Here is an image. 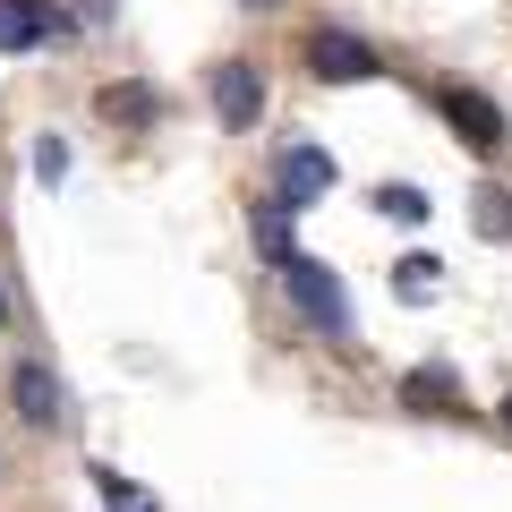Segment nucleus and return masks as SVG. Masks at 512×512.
<instances>
[{"instance_id":"nucleus-1","label":"nucleus","mask_w":512,"mask_h":512,"mask_svg":"<svg viewBox=\"0 0 512 512\" xmlns=\"http://www.w3.org/2000/svg\"><path fill=\"white\" fill-rule=\"evenodd\" d=\"M282 291H291V308L308 316L325 342H350V291H342V274H333V265L291 256V265H282Z\"/></svg>"},{"instance_id":"nucleus-2","label":"nucleus","mask_w":512,"mask_h":512,"mask_svg":"<svg viewBox=\"0 0 512 512\" xmlns=\"http://www.w3.org/2000/svg\"><path fill=\"white\" fill-rule=\"evenodd\" d=\"M436 111L453 120V137H461L470 154H495V146H504V111H495L478 86H444V94H436Z\"/></svg>"},{"instance_id":"nucleus-3","label":"nucleus","mask_w":512,"mask_h":512,"mask_svg":"<svg viewBox=\"0 0 512 512\" xmlns=\"http://www.w3.org/2000/svg\"><path fill=\"white\" fill-rule=\"evenodd\" d=\"M214 120L222 128H256L265 120V77H256V60H222L214 69Z\"/></svg>"},{"instance_id":"nucleus-4","label":"nucleus","mask_w":512,"mask_h":512,"mask_svg":"<svg viewBox=\"0 0 512 512\" xmlns=\"http://www.w3.org/2000/svg\"><path fill=\"white\" fill-rule=\"evenodd\" d=\"M308 69L325 77V86H359V77H376L384 60L367 52L359 35H342V26H325V35H308Z\"/></svg>"},{"instance_id":"nucleus-5","label":"nucleus","mask_w":512,"mask_h":512,"mask_svg":"<svg viewBox=\"0 0 512 512\" xmlns=\"http://www.w3.org/2000/svg\"><path fill=\"white\" fill-rule=\"evenodd\" d=\"M9 402H18L26 427H60L69 419V393H60V376L43 359H18V376H9Z\"/></svg>"},{"instance_id":"nucleus-6","label":"nucleus","mask_w":512,"mask_h":512,"mask_svg":"<svg viewBox=\"0 0 512 512\" xmlns=\"http://www.w3.org/2000/svg\"><path fill=\"white\" fill-rule=\"evenodd\" d=\"M274 197L282 205H291V214H299V205H316V197H325V188H333V154L325 146H282V163H274Z\"/></svg>"},{"instance_id":"nucleus-7","label":"nucleus","mask_w":512,"mask_h":512,"mask_svg":"<svg viewBox=\"0 0 512 512\" xmlns=\"http://www.w3.org/2000/svg\"><path fill=\"white\" fill-rule=\"evenodd\" d=\"M52 26H60V18L43 9V0H0V52H35Z\"/></svg>"},{"instance_id":"nucleus-8","label":"nucleus","mask_w":512,"mask_h":512,"mask_svg":"<svg viewBox=\"0 0 512 512\" xmlns=\"http://www.w3.org/2000/svg\"><path fill=\"white\" fill-rule=\"evenodd\" d=\"M248 239H256V256H274V265H291V205H282V197H265V205H256V214H248Z\"/></svg>"},{"instance_id":"nucleus-9","label":"nucleus","mask_w":512,"mask_h":512,"mask_svg":"<svg viewBox=\"0 0 512 512\" xmlns=\"http://www.w3.org/2000/svg\"><path fill=\"white\" fill-rule=\"evenodd\" d=\"M376 214H393V222H427L436 205H427V188H410V180H384V188H376Z\"/></svg>"},{"instance_id":"nucleus-10","label":"nucleus","mask_w":512,"mask_h":512,"mask_svg":"<svg viewBox=\"0 0 512 512\" xmlns=\"http://www.w3.org/2000/svg\"><path fill=\"white\" fill-rule=\"evenodd\" d=\"M478 239H512V197H504V188H478Z\"/></svg>"},{"instance_id":"nucleus-11","label":"nucleus","mask_w":512,"mask_h":512,"mask_svg":"<svg viewBox=\"0 0 512 512\" xmlns=\"http://www.w3.org/2000/svg\"><path fill=\"white\" fill-rule=\"evenodd\" d=\"M453 393H461V384H453V367H419V376L402 384V402H419V410H427V402H453Z\"/></svg>"},{"instance_id":"nucleus-12","label":"nucleus","mask_w":512,"mask_h":512,"mask_svg":"<svg viewBox=\"0 0 512 512\" xmlns=\"http://www.w3.org/2000/svg\"><path fill=\"white\" fill-rule=\"evenodd\" d=\"M436 274H444L436 256H402V265H393V291H402V299H427V291H436Z\"/></svg>"},{"instance_id":"nucleus-13","label":"nucleus","mask_w":512,"mask_h":512,"mask_svg":"<svg viewBox=\"0 0 512 512\" xmlns=\"http://www.w3.org/2000/svg\"><path fill=\"white\" fill-rule=\"evenodd\" d=\"M103 111H111V120H154V94H146V86H111Z\"/></svg>"},{"instance_id":"nucleus-14","label":"nucleus","mask_w":512,"mask_h":512,"mask_svg":"<svg viewBox=\"0 0 512 512\" xmlns=\"http://www.w3.org/2000/svg\"><path fill=\"white\" fill-rule=\"evenodd\" d=\"M35 180H43V188L69 180V146H60V137H43V146H35Z\"/></svg>"},{"instance_id":"nucleus-15","label":"nucleus","mask_w":512,"mask_h":512,"mask_svg":"<svg viewBox=\"0 0 512 512\" xmlns=\"http://www.w3.org/2000/svg\"><path fill=\"white\" fill-rule=\"evenodd\" d=\"M86 18H94V26H103V18H111V0H86Z\"/></svg>"},{"instance_id":"nucleus-16","label":"nucleus","mask_w":512,"mask_h":512,"mask_svg":"<svg viewBox=\"0 0 512 512\" xmlns=\"http://www.w3.org/2000/svg\"><path fill=\"white\" fill-rule=\"evenodd\" d=\"M111 512H154V504H146V495H137V504H111Z\"/></svg>"},{"instance_id":"nucleus-17","label":"nucleus","mask_w":512,"mask_h":512,"mask_svg":"<svg viewBox=\"0 0 512 512\" xmlns=\"http://www.w3.org/2000/svg\"><path fill=\"white\" fill-rule=\"evenodd\" d=\"M0 325H9V282H0Z\"/></svg>"},{"instance_id":"nucleus-18","label":"nucleus","mask_w":512,"mask_h":512,"mask_svg":"<svg viewBox=\"0 0 512 512\" xmlns=\"http://www.w3.org/2000/svg\"><path fill=\"white\" fill-rule=\"evenodd\" d=\"M504 427H512V402H504Z\"/></svg>"}]
</instances>
